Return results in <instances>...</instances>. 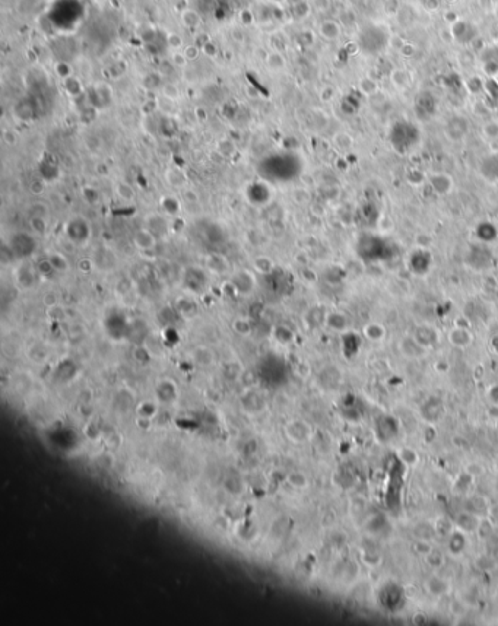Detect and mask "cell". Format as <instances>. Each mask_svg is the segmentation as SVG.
<instances>
[{"label": "cell", "mask_w": 498, "mask_h": 626, "mask_svg": "<svg viewBox=\"0 0 498 626\" xmlns=\"http://www.w3.org/2000/svg\"><path fill=\"white\" fill-rule=\"evenodd\" d=\"M183 197H184V200H186L187 203H190V205H195V203H198V202H199V194H198L193 189H187V190H184Z\"/></svg>", "instance_id": "obj_35"}, {"label": "cell", "mask_w": 498, "mask_h": 626, "mask_svg": "<svg viewBox=\"0 0 498 626\" xmlns=\"http://www.w3.org/2000/svg\"><path fill=\"white\" fill-rule=\"evenodd\" d=\"M425 591L432 597H441L450 593V584L438 575H432L425 581Z\"/></svg>", "instance_id": "obj_2"}, {"label": "cell", "mask_w": 498, "mask_h": 626, "mask_svg": "<svg viewBox=\"0 0 498 626\" xmlns=\"http://www.w3.org/2000/svg\"><path fill=\"white\" fill-rule=\"evenodd\" d=\"M497 453H498V447H497Z\"/></svg>", "instance_id": "obj_44"}, {"label": "cell", "mask_w": 498, "mask_h": 626, "mask_svg": "<svg viewBox=\"0 0 498 626\" xmlns=\"http://www.w3.org/2000/svg\"><path fill=\"white\" fill-rule=\"evenodd\" d=\"M44 190H45V184H44V181H34V183L31 184V192H32L34 194H43V193H44Z\"/></svg>", "instance_id": "obj_38"}, {"label": "cell", "mask_w": 498, "mask_h": 626, "mask_svg": "<svg viewBox=\"0 0 498 626\" xmlns=\"http://www.w3.org/2000/svg\"><path fill=\"white\" fill-rule=\"evenodd\" d=\"M449 609H450V612H452L453 615H456V616H462V615L466 612V604H465L462 600L454 599V600H452V603L449 604Z\"/></svg>", "instance_id": "obj_26"}, {"label": "cell", "mask_w": 498, "mask_h": 626, "mask_svg": "<svg viewBox=\"0 0 498 626\" xmlns=\"http://www.w3.org/2000/svg\"><path fill=\"white\" fill-rule=\"evenodd\" d=\"M364 334L371 342H380L386 336V330H385V327L382 324L371 323V324H367L364 327Z\"/></svg>", "instance_id": "obj_9"}, {"label": "cell", "mask_w": 498, "mask_h": 626, "mask_svg": "<svg viewBox=\"0 0 498 626\" xmlns=\"http://www.w3.org/2000/svg\"><path fill=\"white\" fill-rule=\"evenodd\" d=\"M133 244L140 251H151L157 245V235L149 228H142L133 235Z\"/></svg>", "instance_id": "obj_1"}, {"label": "cell", "mask_w": 498, "mask_h": 626, "mask_svg": "<svg viewBox=\"0 0 498 626\" xmlns=\"http://www.w3.org/2000/svg\"><path fill=\"white\" fill-rule=\"evenodd\" d=\"M311 4H313V7L317 12L326 13V12H329V9L332 6V1L330 0H311Z\"/></svg>", "instance_id": "obj_30"}, {"label": "cell", "mask_w": 498, "mask_h": 626, "mask_svg": "<svg viewBox=\"0 0 498 626\" xmlns=\"http://www.w3.org/2000/svg\"><path fill=\"white\" fill-rule=\"evenodd\" d=\"M31 226H32V229H34L35 232L43 234V232L47 229L45 217H41V216H32V217H31Z\"/></svg>", "instance_id": "obj_25"}, {"label": "cell", "mask_w": 498, "mask_h": 626, "mask_svg": "<svg viewBox=\"0 0 498 626\" xmlns=\"http://www.w3.org/2000/svg\"><path fill=\"white\" fill-rule=\"evenodd\" d=\"M318 31H320V35H321L324 40H329V41L338 40V38L340 37V32H342V31H340V25H339L336 21H333V19L323 21V22L320 23Z\"/></svg>", "instance_id": "obj_5"}, {"label": "cell", "mask_w": 498, "mask_h": 626, "mask_svg": "<svg viewBox=\"0 0 498 626\" xmlns=\"http://www.w3.org/2000/svg\"><path fill=\"white\" fill-rule=\"evenodd\" d=\"M187 57H186V54L184 53H180V51H176V53H173L171 54V63L176 66V67H186L187 66Z\"/></svg>", "instance_id": "obj_27"}, {"label": "cell", "mask_w": 498, "mask_h": 626, "mask_svg": "<svg viewBox=\"0 0 498 626\" xmlns=\"http://www.w3.org/2000/svg\"><path fill=\"white\" fill-rule=\"evenodd\" d=\"M497 561H494L491 556H481V558H478L476 559V566L478 568H481L482 571H493L491 568H488V565H493V566H497Z\"/></svg>", "instance_id": "obj_28"}, {"label": "cell", "mask_w": 498, "mask_h": 626, "mask_svg": "<svg viewBox=\"0 0 498 626\" xmlns=\"http://www.w3.org/2000/svg\"><path fill=\"white\" fill-rule=\"evenodd\" d=\"M440 38H441V41H443V43H446V44H452V43L456 40V35H454L453 28H452L450 25H447V26L441 28V29H440Z\"/></svg>", "instance_id": "obj_24"}, {"label": "cell", "mask_w": 498, "mask_h": 626, "mask_svg": "<svg viewBox=\"0 0 498 626\" xmlns=\"http://www.w3.org/2000/svg\"><path fill=\"white\" fill-rule=\"evenodd\" d=\"M95 261L94 260H91V259H84V260H81L79 261V264H78V267H79V270H82V272H90V270H92V269H95Z\"/></svg>", "instance_id": "obj_37"}, {"label": "cell", "mask_w": 498, "mask_h": 626, "mask_svg": "<svg viewBox=\"0 0 498 626\" xmlns=\"http://www.w3.org/2000/svg\"><path fill=\"white\" fill-rule=\"evenodd\" d=\"M487 415H488V417H491L493 420H498V403H494V405H491L488 408Z\"/></svg>", "instance_id": "obj_42"}, {"label": "cell", "mask_w": 498, "mask_h": 626, "mask_svg": "<svg viewBox=\"0 0 498 626\" xmlns=\"http://www.w3.org/2000/svg\"><path fill=\"white\" fill-rule=\"evenodd\" d=\"M482 133L487 139L494 140L498 139V121L496 120H490L482 126Z\"/></svg>", "instance_id": "obj_18"}, {"label": "cell", "mask_w": 498, "mask_h": 626, "mask_svg": "<svg viewBox=\"0 0 498 626\" xmlns=\"http://www.w3.org/2000/svg\"><path fill=\"white\" fill-rule=\"evenodd\" d=\"M161 91H162L164 98L168 100V101H176L180 97V89L174 84H164L162 88H161Z\"/></svg>", "instance_id": "obj_17"}, {"label": "cell", "mask_w": 498, "mask_h": 626, "mask_svg": "<svg viewBox=\"0 0 498 626\" xmlns=\"http://www.w3.org/2000/svg\"><path fill=\"white\" fill-rule=\"evenodd\" d=\"M3 139L7 145H15L16 143V134L12 130H4L3 131Z\"/></svg>", "instance_id": "obj_39"}, {"label": "cell", "mask_w": 498, "mask_h": 626, "mask_svg": "<svg viewBox=\"0 0 498 626\" xmlns=\"http://www.w3.org/2000/svg\"><path fill=\"white\" fill-rule=\"evenodd\" d=\"M293 199H294V202H297L298 205H304V203H307V202L310 200V194H308V192H307V190H304V189H295V190H294V193H293Z\"/></svg>", "instance_id": "obj_29"}, {"label": "cell", "mask_w": 498, "mask_h": 626, "mask_svg": "<svg viewBox=\"0 0 498 626\" xmlns=\"http://www.w3.org/2000/svg\"><path fill=\"white\" fill-rule=\"evenodd\" d=\"M400 349H402V353H405L409 358H421L427 352V346H424L415 337H405V339H402Z\"/></svg>", "instance_id": "obj_4"}, {"label": "cell", "mask_w": 498, "mask_h": 626, "mask_svg": "<svg viewBox=\"0 0 498 626\" xmlns=\"http://www.w3.org/2000/svg\"><path fill=\"white\" fill-rule=\"evenodd\" d=\"M327 324L335 330H343L346 327V318L342 314H330L327 317Z\"/></svg>", "instance_id": "obj_20"}, {"label": "cell", "mask_w": 498, "mask_h": 626, "mask_svg": "<svg viewBox=\"0 0 498 626\" xmlns=\"http://www.w3.org/2000/svg\"><path fill=\"white\" fill-rule=\"evenodd\" d=\"M390 79H392V84L399 88V89H403V88H406L407 85H409V76H407V73L405 72V70H402V69H395L392 73H390Z\"/></svg>", "instance_id": "obj_15"}, {"label": "cell", "mask_w": 498, "mask_h": 626, "mask_svg": "<svg viewBox=\"0 0 498 626\" xmlns=\"http://www.w3.org/2000/svg\"><path fill=\"white\" fill-rule=\"evenodd\" d=\"M181 21H183V23H184L187 28H196V26H199L200 16L196 10H193V9H187V7H186V9L181 12Z\"/></svg>", "instance_id": "obj_14"}, {"label": "cell", "mask_w": 498, "mask_h": 626, "mask_svg": "<svg viewBox=\"0 0 498 626\" xmlns=\"http://www.w3.org/2000/svg\"><path fill=\"white\" fill-rule=\"evenodd\" d=\"M162 208L167 210V213L176 215L180 210V203L174 197H165V199H162Z\"/></svg>", "instance_id": "obj_21"}, {"label": "cell", "mask_w": 498, "mask_h": 626, "mask_svg": "<svg viewBox=\"0 0 498 626\" xmlns=\"http://www.w3.org/2000/svg\"><path fill=\"white\" fill-rule=\"evenodd\" d=\"M399 458H400L406 466H409V467L416 466V464H418V461H419V455H418V453H416L413 448H409V447H405V448H400V450H399Z\"/></svg>", "instance_id": "obj_11"}, {"label": "cell", "mask_w": 498, "mask_h": 626, "mask_svg": "<svg viewBox=\"0 0 498 626\" xmlns=\"http://www.w3.org/2000/svg\"><path fill=\"white\" fill-rule=\"evenodd\" d=\"M290 483L295 488H304L307 486V477L301 473H294L290 476Z\"/></svg>", "instance_id": "obj_31"}, {"label": "cell", "mask_w": 498, "mask_h": 626, "mask_svg": "<svg viewBox=\"0 0 498 626\" xmlns=\"http://www.w3.org/2000/svg\"><path fill=\"white\" fill-rule=\"evenodd\" d=\"M167 40H168V45L171 47V48H180L181 45H183V40H181V37L179 35V34H174V32H171V34H168V37H167Z\"/></svg>", "instance_id": "obj_33"}, {"label": "cell", "mask_w": 498, "mask_h": 626, "mask_svg": "<svg viewBox=\"0 0 498 626\" xmlns=\"http://www.w3.org/2000/svg\"><path fill=\"white\" fill-rule=\"evenodd\" d=\"M459 525H460V528H463L466 531H474L476 527H479L478 521L471 514H460V517H459Z\"/></svg>", "instance_id": "obj_19"}, {"label": "cell", "mask_w": 498, "mask_h": 626, "mask_svg": "<svg viewBox=\"0 0 498 626\" xmlns=\"http://www.w3.org/2000/svg\"><path fill=\"white\" fill-rule=\"evenodd\" d=\"M165 180L170 186L176 187V189H181L187 184V175L184 174V171L174 168V170H168L165 173Z\"/></svg>", "instance_id": "obj_7"}, {"label": "cell", "mask_w": 498, "mask_h": 626, "mask_svg": "<svg viewBox=\"0 0 498 626\" xmlns=\"http://www.w3.org/2000/svg\"><path fill=\"white\" fill-rule=\"evenodd\" d=\"M253 266H254V269H256L259 273H262V275L271 273V272L273 270V267H275L273 260H272V259H269V257H266V256H259V257H256V259H254V261H253Z\"/></svg>", "instance_id": "obj_12"}, {"label": "cell", "mask_w": 498, "mask_h": 626, "mask_svg": "<svg viewBox=\"0 0 498 626\" xmlns=\"http://www.w3.org/2000/svg\"><path fill=\"white\" fill-rule=\"evenodd\" d=\"M427 622V616H424L422 613H416L415 616H413V624H418V625H422V624H425Z\"/></svg>", "instance_id": "obj_43"}, {"label": "cell", "mask_w": 498, "mask_h": 626, "mask_svg": "<svg viewBox=\"0 0 498 626\" xmlns=\"http://www.w3.org/2000/svg\"><path fill=\"white\" fill-rule=\"evenodd\" d=\"M390 44H392V47H393V48L400 50V48L405 45V40H402L399 35H393V37L390 38Z\"/></svg>", "instance_id": "obj_41"}, {"label": "cell", "mask_w": 498, "mask_h": 626, "mask_svg": "<svg viewBox=\"0 0 498 626\" xmlns=\"http://www.w3.org/2000/svg\"><path fill=\"white\" fill-rule=\"evenodd\" d=\"M114 192L123 202H132L135 199V190L127 183H123V181L117 183Z\"/></svg>", "instance_id": "obj_13"}, {"label": "cell", "mask_w": 498, "mask_h": 626, "mask_svg": "<svg viewBox=\"0 0 498 626\" xmlns=\"http://www.w3.org/2000/svg\"><path fill=\"white\" fill-rule=\"evenodd\" d=\"M266 66H268V69H269V70H272V72H279V70L285 69V66H287V60H285V57H284L281 53H278V51H272V53H269V54H268V57H266Z\"/></svg>", "instance_id": "obj_8"}, {"label": "cell", "mask_w": 498, "mask_h": 626, "mask_svg": "<svg viewBox=\"0 0 498 626\" xmlns=\"http://www.w3.org/2000/svg\"><path fill=\"white\" fill-rule=\"evenodd\" d=\"M360 89L367 97H371V95H374V94L379 92V84L374 79H371V78H362L360 81Z\"/></svg>", "instance_id": "obj_16"}, {"label": "cell", "mask_w": 498, "mask_h": 626, "mask_svg": "<svg viewBox=\"0 0 498 626\" xmlns=\"http://www.w3.org/2000/svg\"><path fill=\"white\" fill-rule=\"evenodd\" d=\"M466 473H468L469 476H472V477H476V476H481V475L484 473V469H482L479 464H476V463H471V464L466 467Z\"/></svg>", "instance_id": "obj_36"}, {"label": "cell", "mask_w": 498, "mask_h": 626, "mask_svg": "<svg viewBox=\"0 0 498 626\" xmlns=\"http://www.w3.org/2000/svg\"><path fill=\"white\" fill-rule=\"evenodd\" d=\"M254 282H256V279H254V276H253V273H250V272H247V270H241V272H238L234 278H232V286H234V289L235 291H238V292H243L244 294V283L247 285V288H249V291H251L253 289V286H254Z\"/></svg>", "instance_id": "obj_6"}, {"label": "cell", "mask_w": 498, "mask_h": 626, "mask_svg": "<svg viewBox=\"0 0 498 626\" xmlns=\"http://www.w3.org/2000/svg\"><path fill=\"white\" fill-rule=\"evenodd\" d=\"M425 558H427L428 563H430L431 566H434V568H437V566L443 565V562H444L443 555H441V553H438V552H437V550H434V549H432L428 555H425Z\"/></svg>", "instance_id": "obj_23"}, {"label": "cell", "mask_w": 498, "mask_h": 626, "mask_svg": "<svg viewBox=\"0 0 498 626\" xmlns=\"http://www.w3.org/2000/svg\"><path fill=\"white\" fill-rule=\"evenodd\" d=\"M47 260L50 261V264L53 266V269H54L56 272H65V270H68V269H69V263H68L66 257H65L62 253L51 251V253L47 256Z\"/></svg>", "instance_id": "obj_10"}, {"label": "cell", "mask_w": 498, "mask_h": 626, "mask_svg": "<svg viewBox=\"0 0 498 626\" xmlns=\"http://www.w3.org/2000/svg\"><path fill=\"white\" fill-rule=\"evenodd\" d=\"M56 70H57V75H59V76H62L63 79H68V78H70V75H72V69H70V66H69V65H66V63H59V65L56 66Z\"/></svg>", "instance_id": "obj_34"}, {"label": "cell", "mask_w": 498, "mask_h": 626, "mask_svg": "<svg viewBox=\"0 0 498 626\" xmlns=\"http://www.w3.org/2000/svg\"><path fill=\"white\" fill-rule=\"evenodd\" d=\"M447 339L456 347H468L474 340L471 331L466 327H459V325H456L454 328H452L449 331Z\"/></svg>", "instance_id": "obj_3"}, {"label": "cell", "mask_w": 498, "mask_h": 626, "mask_svg": "<svg viewBox=\"0 0 498 626\" xmlns=\"http://www.w3.org/2000/svg\"><path fill=\"white\" fill-rule=\"evenodd\" d=\"M400 53H402L405 57H410V56L415 53V47H413L412 44H409V43H405V45L400 48Z\"/></svg>", "instance_id": "obj_40"}, {"label": "cell", "mask_w": 498, "mask_h": 626, "mask_svg": "<svg viewBox=\"0 0 498 626\" xmlns=\"http://www.w3.org/2000/svg\"><path fill=\"white\" fill-rule=\"evenodd\" d=\"M200 48L199 45H195V44H190V45H187L186 48H184V54H186V57H187V60H196L198 57H199V53H200Z\"/></svg>", "instance_id": "obj_32"}, {"label": "cell", "mask_w": 498, "mask_h": 626, "mask_svg": "<svg viewBox=\"0 0 498 626\" xmlns=\"http://www.w3.org/2000/svg\"><path fill=\"white\" fill-rule=\"evenodd\" d=\"M335 143L340 148V149H348L352 146V137L348 133H338L335 136Z\"/></svg>", "instance_id": "obj_22"}]
</instances>
